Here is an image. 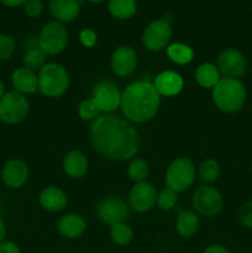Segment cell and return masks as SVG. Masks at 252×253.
I'll use <instances>...</instances> for the list:
<instances>
[{"label":"cell","mask_w":252,"mask_h":253,"mask_svg":"<svg viewBox=\"0 0 252 253\" xmlns=\"http://www.w3.org/2000/svg\"><path fill=\"white\" fill-rule=\"evenodd\" d=\"M217 69L225 78L239 79L246 71V58L239 49L227 48L217 57Z\"/></svg>","instance_id":"4fadbf2b"},{"label":"cell","mask_w":252,"mask_h":253,"mask_svg":"<svg viewBox=\"0 0 252 253\" xmlns=\"http://www.w3.org/2000/svg\"><path fill=\"white\" fill-rule=\"evenodd\" d=\"M57 230L66 239H78L85 232L86 224L79 215L68 214L59 219Z\"/></svg>","instance_id":"ac0fdd59"},{"label":"cell","mask_w":252,"mask_h":253,"mask_svg":"<svg viewBox=\"0 0 252 253\" xmlns=\"http://www.w3.org/2000/svg\"><path fill=\"white\" fill-rule=\"evenodd\" d=\"M69 85L66 68L58 63H47L39 73V90L48 98L63 95Z\"/></svg>","instance_id":"277c9868"},{"label":"cell","mask_w":252,"mask_h":253,"mask_svg":"<svg viewBox=\"0 0 252 253\" xmlns=\"http://www.w3.org/2000/svg\"><path fill=\"white\" fill-rule=\"evenodd\" d=\"M137 66V54L130 46H119L111 56V69L116 76L125 78Z\"/></svg>","instance_id":"5bb4252c"},{"label":"cell","mask_w":252,"mask_h":253,"mask_svg":"<svg viewBox=\"0 0 252 253\" xmlns=\"http://www.w3.org/2000/svg\"><path fill=\"white\" fill-rule=\"evenodd\" d=\"M68 42V32L66 27L58 21L47 22L41 30L39 37V48L44 52V54L54 56L66 48Z\"/></svg>","instance_id":"52a82bcc"},{"label":"cell","mask_w":252,"mask_h":253,"mask_svg":"<svg viewBox=\"0 0 252 253\" xmlns=\"http://www.w3.org/2000/svg\"><path fill=\"white\" fill-rule=\"evenodd\" d=\"M5 95V85L1 81H0V99Z\"/></svg>","instance_id":"ab89813d"},{"label":"cell","mask_w":252,"mask_h":253,"mask_svg":"<svg viewBox=\"0 0 252 253\" xmlns=\"http://www.w3.org/2000/svg\"><path fill=\"white\" fill-rule=\"evenodd\" d=\"M251 169H252V167H251Z\"/></svg>","instance_id":"b9f144b4"},{"label":"cell","mask_w":252,"mask_h":253,"mask_svg":"<svg viewBox=\"0 0 252 253\" xmlns=\"http://www.w3.org/2000/svg\"><path fill=\"white\" fill-rule=\"evenodd\" d=\"M203 253H230V251L222 245H211V246L207 247Z\"/></svg>","instance_id":"8d00e7d4"},{"label":"cell","mask_w":252,"mask_h":253,"mask_svg":"<svg viewBox=\"0 0 252 253\" xmlns=\"http://www.w3.org/2000/svg\"><path fill=\"white\" fill-rule=\"evenodd\" d=\"M109 12L119 20L132 17L137 11L136 0H109Z\"/></svg>","instance_id":"cb8c5ba5"},{"label":"cell","mask_w":252,"mask_h":253,"mask_svg":"<svg viewBox=\"0 0 252 253\" xmlns=\"http://www.w3.org/2000/svg\"><path fill=\"white\" fill-rule=\"evenodd\" d=\"M153 85L157 89L160 95L173 96L179 94L183 89V79L175 72L166 71L156 77Z\"/></svg>","instance_id":"e0dca14e"},{"label":"cell","mask_w":252,"mask_h":253,"mask_svg":"<svg viewBox=\"0 0 252 253\" xmlns=\"http://www.w3.org/2000/svg\"><path fill=\"white\" fill-rule=\"evenodd\" d=\"M195 79L198 84L204 88H214L220 82V72L214 64L204 63L200 64L195 71Z\"/></svg>","instance_id":"603a6c76"},{"label":"cell","mask_w":252,"mask_h":253,"mask_svg":"<svg viewBox=\"0 0 252 253\" xmlns=\"http://www.w3.org/2000/svg\"><path fill=\"white\" fill-rule=\"evenodd\" d=\"M25 14L30 17H37L43 11V2L42 0H27L24 5Z\"/></svg>","instance_id":"836d02e7"},{"label":"cell","mask_w":252,"mask_h":253,"mask_svg":"<svg viewBox=\"0 0 252 253\" xmlns=\"http://www.w3.org/2000/svg\"><path fill=\"white\" fill-rule=\"evenodd\" d=\"M161 95L150 82L140 81L130 84L121 95V110L126 120L142 124L151 120L158 111Z\"/></svg>","instance_id":"7a4b0ae2"},{"label":"cell","mask_w":252,"mask_h":253,"mask_svg":"<svg viewBox=\"0 0 252 253\" xmlns=\"http://www.w3.org/2000/svg\"><path fill=\"white\" fill-rule=\"evenodd\" d=\"M157 190L151 183H137L128 194V207L137 212H145L152 209L157 203Z\"/></svg>","instance_id":"8fae6325"},{"label":"cell","mask_w":252,"mask_h":253,"mask_svg":"<svg viewBox=\"0 0 252 253\" xmlns=\"http://www.w3.org/2000/svg\"><path fill=\"white\" fill-rule=\"evenodd\" d=\"M30 104L24 94L16 90L5 93L0 99V120L7 125L19 124L26 118Z\"/></svg>","instance_id":"8992f818"},{"label":"cell","mask_w":252,"mask_h":253,"mask_svg":"<svg viewBox=\"0 0 252 253\" xmlns=\"http://www.w3.org/2000/svg\"><path fill=\"white\" fill-rule=\"evenodd\" d=\"M29 167L21 160H10L5 163L1 172L4 184L10 189H19L24 187L29 179Z\"/></svg>","instance_id":"9a60e30c"},{"label":"cell","mask_w":252,"mask_h":253,"mask_svg":"<svg viewBox=\"0 0 252 253\" xmlns=\"http://www.w3.org/2000/svg\"><path fill=\"white\" fill-rule=\"evenodd\" d=\"M96 215L105 225L125 222L130 216V207L125 200L118 197L104 198L96 205Z\"/></svg>","instance_id":"30bf717a"},{"label":"cell","mask_w":252,"mask_h":253,"mask_svg":"<svg viewBox=\"0 0 252 253\" xmlns=\"http://www.w3.org/2000/svg\"><path fill=\"white\" fill-rule=\"evenodd\" d=\"M220 166L212 158L203 161L199 167V178L204 183H212L219 178Z\"/></svg>","instance_id":"f1b7e54d"},{"label":"cell","mask_w":252,"mask_h":253,"mask_svg":"<svg viewBox=\"0 0 252 253\" xmlns=\"http://www.w3.org/2000/svg\"><path fill=\"white\" fill-rule=\"evenodd\" d=\"M63 170L68 177L79 179L88 170V160L81 151H71L63 158Z\"/></svg>","instance_id":"d6986e66"},{"label":"cell","mask_w":252,"mask_h":253,"mask_svg":"<svg viewBox=\"0 0 252 253\" xmlns=\"http://www.w3.org/2000/svg\"><path fill=\"white\" fill-rule=\"evenodd\" d=\"M5 235H6V226H5L4 221L0 219V242L4 241Z\"/></svg>","instance_id":"f35d334b"},{"label":"cell","mask_w":252,"mask_h":253,"mask_svg":"<svg viewBox=\"0 0 252 253\" xmlns=\"http://www.w3.org/2000/svg\"><path fill=\"white\" fill-rule=\"evenodd\" d=\"M111 241L118 246H127L133 239V231L126 222H118L110 226Z\"/></svg>","instance_id":"484cf974"},{"label":"cell","mask_w":252,"mask_h":253,"mask_svg":"<svg viewBox=\"0 0 252 253\" xmlns=\"http://www.w3.org/2000/svg\"><path fill=\"white\" fill-rule=\"evenodd\" d=\"M239 220L245 227L252 229V200L241 205L239 210Z\"/></svg>","instance_id":"d6a6232c"},{"label":"cell","mask_w":252,"mask_h":253,"mask_svg":"<svg viewBox=\"0 0 252 253\" xmlns=\"http://www.w3.org/2000/svg\"><path fill=\"white\" fill-rule=\"evenodd\" d=\"M100 109L98 108V105L93 100V98L83 100L78 108L79 118L84 121H91L93 123L95 119H98L100 116Z\"/></svg>","instance_id":"f546056e"},{"label":"cell","mask_w":252,"mask_h":253,"mask_svg":"<svg viewBox=\"0 0 252 253\" xmlns=\"http://www.w3.org/2000/svg\"><path fill=\"white\" fill-rule=\"evenodd\" d=\"M79 41L84 47H93L98 41V36H96L94 30L84 29L79 34Z\"/></svg>","instance_id":"e575fe53"},{"label":"cell","mask_w":252,"mask_h":253,"mask_svg":"<svg viewBox=\"0 0 252 253\" xmlns=\"http://www.w3.org/2000/svg\"><path fill=\"white\" fill-rule=\"evenodd\" d=\"M148 165L146 163V161L141 160V158H135L132 160V162L128 165L127 168V173L128 177L132 182H135L136 184L137 183H142L146 182V178L148 177Z\"/></svg>","instance_id":"83f0119b"},{"label":"cell","mask_w":252,"mask_h":253,"mask_svg":"<svg viewBox=\"0 0 252 253\" xmlns=\"http://www.w3.org/2000/svg\"><path fill=\"white\" fill-rule=\"evenodd\" d=\"M178 234L184 239H190L194 236L199 229V217L193 210H180L175 222Z\"/></svg>","instance_id":"7402d4cb"},{"label":"cell","mask_w":252,"mask_h":253,"mask_svg":"<svg viewBox=\"0 0 252 253\" xmlns=\"http://www.w3.org/2000/svg\"><path fill=\"white\" fill-rule=\"evenodd\" d=\"M172 40V27L167 19H158L146 26L142 43L148 51L158 52L168 47Z\"/></svg>","instance_id":"9c48e42d"},{"label":"cell","mask_w":252,"mask_h":253,"mask_svg":"<svg viewBox=\"0 0 252 253\" xmlns=\"http://www.w3.org/2000/svg\"><path fill=\"white\" fill-rule=\"evenodd\" d=\"M246 88L240 79L221 78L212 88V100L220 111L234 114L241 110L246 101Z\"/></svg>","instance_id":"3957f363"},{"label":"cell","mask_w":252,"mask_h":253,"mask_svg":"<svg viewBox=\"0 0 252 253\" xmlns=\"http://www.w3.org/2000/svg\"><path fill=\"white\" fill-rule=\"evenodd\" d=\"M167 56L168 58L172 62L177 64H187L194 57V52L190 48L189 46L184 43H179V42H175V43L169 44L167 47Z\"/></svg>","instance_id":"d4e9b609"},{"label":"cell","mask_w":252,"mask_h":253,"mask_svg":"<svg viewBox=\"0 0 252 253\" xmlns=\"http://www.w3.org/2000/svg\"><path fill=\"white\" fill-rule=\"evenodd\" d=\"M14 39L9 35H0V61H6L15 52Z\"/></svg>","instance_id":"1f68e13d"},{"label":"cell","mask_w":252,"mask_h":253,"mask_svg":"<svg viewBox=\"0 0 252 253\" xmlns=\"http://www.w3.org/2000/svg\"><path fill=\"white\" fill-rule=\"evenodd\" d=\"M15 90L21 94H32L39 90V77L27 68H17L11 77Z\"/></svg>","instance_id":"ffe728a7"},{"label":"cell","mask_w":252,"mask_h":253,"mask_svg":"<svg viewBox=\"0 0 252 253\" xmlns=\"http://www.w3.org/2000/svg\"><path fill=\"white\" fill-rule=\"evenodd\" d=\"M121 95L118 86L111 82H100L93 91V100L106 114H111L121 105Z\"/></svg>","instance_id":"7c38bea8"},{"label":"cell","mask_w":252,"mask_h":253,"mask_svg":"<svg viewBox=\"0 0 252 253\" xmlns=\"http://www.w3.org/2000/svg\"><path fill=\"white\" fill-rule=\"evenodd\" d=\"M88 1H90V2H95V4H99V2H103L104 0H88Z\"/></svg>","instance_id":"60d3db41"},{"label":"cell","mask_w":252,"mask_h":253,"mask_svg":"<svg viewBox=\"0 0 252 253\" xmlns=\"http://www.w3.org/2000/svg\"><path fill=\"white\" fill-rule=\"evenodd\" d=\"M0 253H20V247L12 241L0 242Z\"/></svg>","instance_id":"d590c367"},{"label":"cell","mask_w":252,"mask_h":253,"mask_svg":"<svg viewBox=\"0 0 252 253\" xmlns=\"http://www.w3.org/2000/svg\"><path fill=\"white\" fill-rule=\"evenodd\" d=\"M177 193L169 188H165L160 194L157 195V205L161 210H170L177 204Z\"/></svg>","instance_id":"4dcf8cb0"},{"label":"cell","mask_w":252,"mask_h":253,"mask_svg":"<svg viewBox=\"0 0 252 253\" xmlns=\"http://www.w3.org/2000/svg\"><path fill=\"white\" fill-rule=\"evenodd\" d=\"M195 179V167L187 157L175 158L166 172V185L175 193L189 189Z\"/></svg>","instance_id":"5b68a950"},{"label":"cell","mask_w":252,"mask_h":253,"mask_svg":"<svg viewBox=\"0 0 252 253\" xmlns=\"http://www.w3.org/2000/svg\"><path fill=\"white\" fill-rule=\"evenodd\" d=\"M193 208L198 214L211 217L219 214L224 207V200L217 189L210 185H200L192 198Z\"/></svg>","instance_id":"ba28073f"},{"label":"cell","mask_w":252,"mask_h":253,"mask_svg":"<svg viewBox=\"0 0 252 253\" xmlns=\"http://www.w3.org/2000/svg\"><path fill=\"white\" fill-rule=\"evenodd\" d=\"M90 141L94 150L111 161L131 160L140 150V136L126 119L104 114L91 123Z\"/></svg>","instance_id":"6da1fadb"},{"label":"cell","mask_w":252,"mask_h":253,"mask_svg":"<svg viewBox=\"0 0 252 253\" xmlns=\"http://www.w3.org/2000/svg\"><path fill=\"white\" fill-rule=\"evenodd\" d=\"M44 61H46V54L39 47L30 48L24 56L25 68L30 69L32 72L41 71L42 67L44 66Z\"/></svg>","instance_id":"4316f807"},{"label":"cell","mask_w":252,"mask_h":253,"mask_svg":"<svg viewBox=\"0 0 252 253\" xmlns=\"http://www.w3.org/2000/svg\"><path fill=\"white\" fill-rule=\"evenodd\" d=\"M27 0H0L1 4H4L5 6H9V7H17V6H24L25 2Z\"/></svg>","instance_id":"74e56055"},{"label":"cell","mask_w":252,"mask_h":253,"mask_svg":"<svg viewBox=\"0 0 252 253\" xmlns=\"http://www.w3.org/2000/svg\"><path fill=\"white\" fill-rule=\"evenodd\" d=\"M40 204L48 211H61L67 205V195L62 189L57 187H47L41 192L39 197Z\"/></svg>","instance_id":"44dd1931"},{"label":"cell","mask_w":252,"mask_h":253,"mask_svg":"<svg viewBox=\"0 0 252 253\" xmlns=\"http://www.w3.org/2000/svg\"><path fill=\"white\" fill-rule=\"evenodd\" d=\"M82 0H51L49 12L58 22H71L79 15Z\"/></svg>","instance_id":"2e32d148"}]
</instances>
